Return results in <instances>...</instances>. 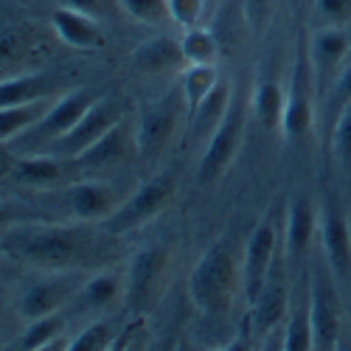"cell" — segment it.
Instances as JSON below:
<instances>
[{
  "instance_id": "cell-13",
  "label": "cell",
  "mask_w": 351,
  "mask_h": 351,
  "mask_svg": "<svg viewBox=\"0 0 351 351\" xmlns=\"http://www.w3.org/2000/svg\"><path fill=\"white\" fill-rule=\"evenodd\" d=\"M121 119H124V115H121V107H119V104L110 101V99H99L90 110L84 112V119H82L68 135H62L60 141L51 143V152L60 155V158H65V160H76L84 149H90V146H93L110 127L119 124Z\"/></svg>"
},
{
  "instance_id": "cell-5",
  "label": "cell",
  "mask_w": 351,
  "mask_h": 351,
  "mask_svg": "<svg viewBox=\"0 0 351 351\" xmlns=\"http://www.w3.org/2000/svg\"><path fill=\"white\" fill-rule=\"evenodd\" d=\"M174 197V174L171 171H158L152 178H146L121 206L115 211L104 228L115 237H124V233H132L138 228H143L146 222H152Z\"/></svg>"
},
{
  "instance_id": "cell-22",
  "label": "cell",
  "mask_w": 351,
  "mask_h": 351,
  "mask_svg": "<svg viewBox=\"0 0 351 351\" xmlns=\"http://www.w3.org/2000/svg\"><path fill=\"white\" fill-rule=\"evenodd\" d=\"M284 101H287V87H281L278 79L273 76L256 79L253 93H250V112L265 130H281Z\"/></svg>"
},
{
  "instance_id": "cell-27",
  "label": "cell",
  "mask_w": 351,
  "mask_h": 351,
  "mask_svg": "<svg viewBox=\"0 0 351 351\" xmlns=\"http://www.w3.org/2000/svg\"><path fill=\"white\" fill-rule=\"evenodd\" d=\"M53 96V79L48 73H17L0 82V107L25 104Z\"/></svg>"
},
{
  "instance_id": "cell-20",
  "label": "cell",
  "mask_w": 351,
  "mask_h": 351,
  "mask_svg": "<svg viewBox=\"0 0 351 351\" xmlns=\"http://www.w3.org/2000/svg\"><path fill=\"white\" fill-rule=\"evenodd\" d=\"M51 28H53L56 40L73 51H93L104 43L99 20L84 12L68 9V6H60L51 14Z\"/></svg>"
},
{
  "instance_id": "cell-36",
  "label": "cell",
  "mask_w": 351,
  "mask_h": 351,
  "mask_svg": "<svg viewBox=\"0 0 351 351\" xmlns=\"http://www.w3.org/2000/svg\"><path fill=\"white\" fill-rule=\"evenodd\" d=\"M273 9H276V0H242V17L253 37L261 34V28L267 25Z\"/></svg>"
},
{
  "instance_id": "cell-16",
  "label": "cell",
  "mask_w": 351,
  "mask_h": 351,
  "mask_svg": "<svg viewBox=\"0 0 351 351\" xmlns=\"http://www.w3.org/2000/svg\"><path fill=\"white\" fill-rule=\"evenodd\" d=\"M121 301H127V273L119 270H93L73 298V309L82 315L112 312Z\"/></svg>"
},
{
  "instance_id": "cell-1",
  "label": "cell",
  "mask_w": 351,
  "mask_h": 351,
  "mask_svg": "<svg viewBox=\"0 0 351 351\" xmlns=\"http://www.w3.org/2000/svg\"><path fill=\"white\" fill-rule=\"evenodd\" d=\"M115 233L93 222H17L3 228L6 258L34 270H101L115 247Z\"/></svg>"
},
{
  "instance_id": "cell-6",
  "label": "cell",
  "mask_w": 351,
  "mask_h": 351,
  "mask_svg": "<svg viewBox=\"0 0 351 351\" xmlns=\"http://www.w3.org/2000/svg\"><path fill=\"white\" fill-rule=\"evenodd\" d=\"M93 270H51L40 281L28 284L17 298V317L20 320H37L53 312H62L73 304L76 292L87 281Z\"/></svg>"
},
{
  "instance_id": "cell-25",
  "label": "cell",
  "mask_w": 351,
  "mask_h": 351,
  "mask_svg": "<svg viewBox=\"0 0 351 351\" xmlns=\"http://www.w3.org/2000/svg\"><path fill=\"white\" fill-rule=\"evenodd\" d=\"M287 289L284 284H267L261 289V295L250 304V324L256 337L267 335L273 329H281V324L289 315V304H287Z\"/></svg>"
},
{
  "instance_id": "cell-34",
  "label": "cell",
  "mask_w": 351,
  "mask_h": 351,
  "mask_svg": "<svg viewBox=\"0 0 351 351\" xmlns=\"http://www.w3.org/2000/svg\"><path fill=\"white\" fill-rule=\"evenodd\" d=\"M119 6L143 25H160L171 20L169 14V0H119Z\"/></svg>"
},
{
  "instance_id": "cell-7",
  "label": "cell",
  "mask_w": 351,
  "mask_h": 351,
  "mask_svg": "<svg viewBox=\"0 0 351 351\" xmlns=\"http://www.w3.org/2000/svg\"><path fill=\"white\" fill-rule=\"evenodd\" d=\"M245 124H247V107L239 96H233L225 119L217 124V130L208 135V143H206V152L199 158V171H197V180L206 186V183H214L217 178L228 171L230 160L237 158L239 152V143L245 138Z\"/></svg>"
},
{
  "instance_id": "cell-35",
  "label": "cell",
  "mask_w": 351,
  "mask_h": 351,
  "mask_svg": "<svg viewBox=\"0 0 351 351\" xmlns=\"http://www.w3.org/2000/svg\"><path fill=\"white\" fill-rule=\"evenodd\" d=\"M315 17L324 25H346L351 23V0H315Z\"/></svg>"
},
{
  "instance_id": "cell-11",
  "label": "cell",
  "mask_w": 351,
  "mask_h": 351,
  "mask_svg": "<svg viewBox=\"0 0 351 351\" xmlns=\"http://www.w3.org/2000/svg\"><path fill=\"white\" fill-rule=\"evenodd\" d=\"M62 208L68 211V219L73 222H93V225H104L121 206V197L110 183H99V180H84V183H73L62 191L60 197Z\"/></svg>"
},
{
  "instance_id": "cell-3",
  "label": "cell",
  "mask_w": 351,
  "mask_h": 351,
  "mask_svg": "<svg viewBox=\"0 0 351 351\" xmlns=\"http://www.w3.org/2000/svg\"><path fill=\"white\" fill-rule=\"evenodd\" d=\"M315 130H317V90H315V79H312L306 43H301L295 65H292V73L287 82L281 135H284V141H304Z\"/></svg>"
},
{
  "instance_id": "cell-10",
  "label": "cell",
  "mask_w": 351,
  "mask_h": 351,
  "mask_svg": "<svg viewBox=\"0 0 351 351\" xmlns=\"http://www.w3.org/2000/svg\"><path fill=\"white\" fill-rule=\"evenodd\" d=\"M278 247V233L270 217H261L242 250V295L247 306L261 295V289L270 284V267H273V256Z\"/></svg>"
},
{
  "instance_id": "cell-19",
  "label": "cell",
  "mask_w": 351,
  "mask_h": 351,
  "mask_svg": "<svg viewBox=\"0 0 351 351\" xmlns=\"http://www.w3.org/2000/svg\"><path fill=\"white\" fill-rule=\"evenodd\" d=\"M65 174V158L60 155H40V152H32V155H20L9 171H6V180L14 183V186H23V189H34V191H45L51 186H56L62 180Z\"/></svg>"
},
{
  "instance_id": "cell-8",
  "label": "cell",
  "mask_w": 351,
  "mask_h": 351,
  "mask_svg": "<svg viewBox=\"0 0 351 351\" xmlns=\"http://www.w3.org/2000/svg\"><path fill=\"white\" fill-rule=\"evenodd\" d=\"M180 112L186 115V104H183V93L180 87L163 93L158 101H152L141 112L138 119V130H135V141H138V155L143 160H155L160 158L169 143L178 132V121H180Z\"/></svg>"
},
{
  "instance_id": "cell-30",
  "label": "cell",
  "mask_w": 351,
  "mask_h": 351,
  "mask_svg": "<svg viewBox=\"0 0 351 351\" xmlns=\"http://www.w3.org/2000/svg\"><path fill=\"white\" fill-rule=\"evenodd\" d=\"M180 48H183V56H186V65H217L219 43H217L211 28H202V25L183 28Z\"/></svg>"
},
{
  "instance_id": "cell-17",
  "label": "cell",
  "mask_w": 351,
  "mask_h": 351,
  "mask_svg": "<svg viewBox=\"0 0 351 351\" xmlns=\"http://www.w3.org/2000/svg\"><path fill=\"white\" fill-rule=\"evenodd\" d=\"M320 228V206L301 194L287 206V222H284V247H287V258L298 261L306 256L312 237Z\"/></svg>"
},
{
  "instance_id": "cell-23",
  "label": "cell",
  "mask_w": 351,
  "mask_h": 351,
  "mask_svg": "<svg viewBox=\"0 0 351 351\" xmlns=\"http://www.w3.org/2000/svg\"><path fill=\"white\" fill-rule=\"evenodd\" d=\"M68 317L65 312H53L37 320H25V332L20 335L17 346L25 351H51V348H68L71 337L65 335Z\"/></svg>"
},
{
  "instance_id": "cell-9",
  "label": "cell",
  "mask_w": 351,
  "mask_h": 351,
  "mask_svg": "<svg viewBox=\"0 0 351 351\" xmlns=\"http://www.w3.org/2000/svg\"><path fill=\"white\" fill-rule=\"evenodd\" d=\"M309 51V65H312V79H315V90H317V107L332 90L335 79L346 68L348 51H351V37L343 32L340 25H320L315 34L306 40Z\"/></svg>"
},
{
  "instance_id": "cell-24",
  "label": "cell",
  "mask_w": 351,
  "mask_h": 351,
  "mask_svg": "<svg viewBox=\"0 0 351 351\" xmlns=\"http://www.w3.org/2000/svg\"><path fill=\"white\" fill-rule=\"evenodd\" d=\"M53 96L48 99H37V101H25V104H6L0 107V141L6 146H12V141L23 138L28 130H34L43 115L51 110Z\"/></svg>"
},
{
  "instance_id": "cell-21",
  "label": "cell",
  "mask_w": 351,
  "mask_h": 351,
  "mask_svg": "<svg viewBox=\"0 0 351 351\" xmlns=\"http://www.w3.org/2000/svg\"><path fill=\"white\" fill-rule=\"evenodd\" d=\"M186 56H183V48H180V40H171L166 34L160 37H149L143 40L141 45L132 48L130 53V65L143 73V76H160V73H171L183 68Z\"/></svg>"
},
{
  "instance_id": "cell-33",
  "label": "cell",
  "mask_w": 351,
  "mask_h": 351,
  "mask_svg": "<svg viewBox=\"0 0 351 351\" xmlns=\"http://www.w3.org/2000/svg\"><path fill=\"white\" fill-rule=\"evenodd\" d=\"M326 146H329L332 160H337L343 169H351V104L340 112L337 124L329 132Z\"/></svg>"
},
{
  "instance_id": "cell-31",
  "label": "cell",
  "mask_w": 351,
  "mask_h": 351,
  "mask_svg": "<svg viewBox=\"0 0 351 351\" xmlns=\"http://www.w3.org/2000/svg\"><path fill=\"white\" fill-rule=\"evenodd\" d=\"M281 348L284 351H306L315 348L312 340V320H309V298L306 304L295 306L281 326Z\"/></svg>"
},
{
  "instance_id": "cell-39",
  "label": "cell",
  "mask_w": 351,
  "mask_h": 351,
  "mask_svg": "<svg viewBox=\"0 0 351 351\" xmlns=\"http://www.w3.org/2000/svg\"><path fill=\"white\" fill-rule=\"evenodd\" d=\"M62 6L76 9V12H84V14H90V17L101 20V17L110 14L112 0H62Z\"/></svg>"
},
{
  "instance_id": "cell-4",
  "label": "cell",
  "mask_w": 351,
  "mask_h": 351,
  "mask_svg": "<svg viewBox=\"0 0 351 351\" xmlns=\"http://www.w3.org/2000/svg\"><path fill=\"white\" fill-rule=\"evenodd\" d=\"M171 247L163 242L141 245L127 265V304L135 309L152 306L169 284Z\"/></svg>"
},
{
  "instance_id": "cell-28",
  "label": "cell",
  "mask_w": 351,
  "mask_h": 351,
  "mask_svg": "<svg viewBox=\"0 0 351 351\" xmlns=\"http://www.w3.org/2000/svg\"><path fill=\"white\" fill-rule=\"evenodd\" d=\"M230 101H233V84L225 82V79H219V84L214 87V93H211L206 101H202L199 110L194 112V119L186 121L189 135H194V138H197V135H211V132L217 130V124L225 119Z\"/></svg>"
},
{
  "instance_id": "cell-40",
  "label": "cell",
  "mask_w": 351,
  "mask_h": 351,
  "mask_svg": "<svg viewBox=\"0 0 351 351\" xmlns=\"http://www.w3.org/2000/svg\"><path fill=\"white\" fill-rule=\"evenodd\" d=\"M222 348H228V351H230V348H247V335L242 332L239 337H233V340H228V343H225Z\"/></svg>"
},
{
  "instance_id": "cell-2",
  "label": "cell",
  "mask_w": 351,
  "mask_h": 351,
  "mask_svg": "<svg viewBox=\"0 0 351 351\" xmlns=\"http://www.w3.org/2000/svg\"><path fill=\"white\" fill-rule=\"evenodd\" d=\"M242 289V265L237 261L230 242H217L199 256L189 276V298L208 317L230 312Z\"/></svg>"
},
{
  "instance_id": "cell-37",
  "label": "cell",
  "mask_w": 351,
  "mask_h": 351,
  "mask_svg": "<svg viewBox=\"0 0 351 351\" xmlns=\"http://www.w3.org/2000/svg\"><path fill=\"white\" fill-rule=\"evenodd\" d=\"M202 12H206V0H169L171 23H178L180 28L199 25Z\"/></svg>"
},
{
  "instance_id": "cell-38",
  "label": "cell",
  "mask_w": 351,
  "mask_h": 351,
  "mask_svg": "<svg viewBox=\"0 0 351 351\" xmlns=\"http://www.w3.org/2000/svg\"><path fill=\"white\" fill-rule=\"evenodd\" d=\"M146 340H149V329H146V320H143V317H135V320H130L127 326L119 329L112 348H143Z\"/></svg>"
},
{
  "instance_id": "cell-15",
  "label": "cell",
  "mask_w": 351,
  "mask_h": 351,
  "mask_svg": "<svg viewBox=\"0 0 351 351\" xmlns=\"http://www.w3.org/2000/svg\"><path fill=\"white\" fill-rule=\"evenodd\" d=\"M320 247L329 265L332 276H348L351 273V225L343 214L337 199L320 202Z\"/></svg>"
},
{
  "instance_id": "cell-26",
  "label": "cell",
  "mask_w": 351,
  "mask_h": 351,
  "mask_svg": "<svg viewBox=\"0 0 351 351\" xmlns=\"http://www.w3.org/2000/svg\"><path fill=\"white\" fill-rule=\"evenodd\" d=\"M217 84H219L217 65H186L183 68L180 93H183V104H186V121L194 119V112L199 110L202 101L214 93Z\"/></svg>"
},
{
  "instance_id": "cell-14",
  "label": "cell",
  "mask_w": 351,
  "mask_h": 351,
  "mask_svg": "<svg viewBox=\"0 0 351 351\" xmlns=\"http://www.w3.org/2000/svg\"><path fill=\"white\" fill-rule=\"evenodd\" d=\"M99 99L90 93V90H84V87H79V90H68L62 96H56L51 110L43 115V121L34 127V130H28L23 138H28L32 143H53V141H60L62 135H68L82 119H84V112L90 110ZM20 141V138H17Z\"/></svg>"
},
{
  "instance_id": "cell-29",
  "label": "cell",
  "mask_w": 351,
  "mask_h": 351,
  "mask_svg": "<svg viewBox=\"0 0 351 351\" xmlns=\"http://www.w3.org/2000/svg\"><path fill=\"white\" fill-rule=\"evenodd\" d=\"M348 104H351V65H346L340 71V76L332 84V90L326 93V99L320 101V107H317V124H324V141H329L332 127L337 124L340 112Z\"/></svg>"
},
{
  "instance_id": "cell-18",
  "label": "cell",
  "mask_w": 351,
  "mask_h": 351,
  "mask_svg": "<svg viewBox=\"0 0 351 351\" xmlns=\"http://www.w3.org/2000/svg\"><path fill=\"white\" fill-rule=\"evenodd\" d=\"M132 152H138V141H135V132L130 130V124L121 119L115 127H110L90 149H84L73 163L87 166V169H110V166H119L127 158H132Z\"/></svg>"
},
{
  "instance_id": "cell-12",
  "label": "cell",
  "mask_w": 351,
  "mask_h": 351,
  "mask_svg": "<svg viewBox=\"0 0 351 351\" xmlns=\"http://www.w3.org/2000/svg\"><path fill=\"white\" fill-rule=\"evenodd\" d=\"M309 320H312V340L315 348L329 351L337 348L340 343V301H337V289L320 270H315V278L309 284Z\"/></svg>"
},
{
  "instance_id": "cell-32",
  "label": "cell",
  "mask_w": 351,
  "mask_h": 351,
  "mask_svg": "<svg viewBox=\"0 0 351 351\" xmlns=\"http://www.w3.org/2000/svg\"><path fill=\"white\" fill-rule=\"evenodd\" d=\"M115 335L119 329L112 326V320H93L90 326L71 337L68 351H110L115 346Z\"/></svg>"
}]
</instances>
